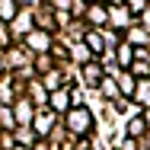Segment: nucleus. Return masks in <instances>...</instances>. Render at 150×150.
I'll list each match as a JSON object with an SVG mask.
<instances>
[{"instance_id":"obj_1","label":"nucleus","mask_w":150,"mask_h":150,"mask_svg":"<svg viewBox=\"0 0 150 150\" xmlns=\"http://www.w3.org/2000/svg\"><path fill=\"white\" fill-rule=\"evenodd\" d=\"M67 121H70V131H74V134H86L90 125H93V115H90L86 105H80V109H74V112L67 115Z\"/></svg>"},{"instance_id":"obj_3","label":"nucleus","mask_w":150,"mask_h":150,"mask_svg":"<svg viewBox=\"0 0 150 150\" xmlns=\"http://www.w3.org/2000/svg\"><path fill=\"white\" fill-rule=\"evenodd\" d=\"M141 131H144V121L134 118V121H131V134H141Z\"/></svg>"},{"instance_id":"obj_4","label":"nucleus","mask_w":150,"mask_h":150,"mask_svg":"<svg viewBox=\"0 0 150 150\" xmlns=\"http://www.w3.org/2000/svg\"><path fill=\"white\" fill-rule=\"evenodd\" d=\"M118 58H121V64H128V61H131V48H121Z\"/></svg>"},{"instance_id":"obj_2","label":"nucleus","mask_w":150,"mask_h":150,"mask_svg":"<svg viewBox=\"0 0 150 150\" xmlns=\"http://www.w3.org/2000/svg\"><path fill=\"white\" fill-rule=\"evenodd\" d=\"M0 16H3V19L13 16V3H10V0H0Z\"/></svg>"}]
</instances>
